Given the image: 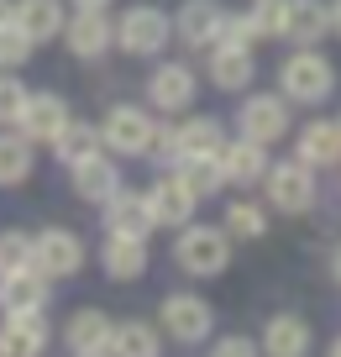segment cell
I'll return each mask as SVG.
<instances>
[{
    "instance_id": "44dd1931",
    "label": "cell",
    "mask_w": 341,
    "mask_h": 357,
    "mask_svg": "<svg viewBox=\"0 0 341 357\" xmlns=\"http://www.w3.org/2000/svg\"><path fill=\"white\" fill-rule=\"evenodd\" d=\"M257 79V58L252 47H236V43H215L210 47V84L215 89H247Z\"/></svg>"
},
{
    "instance_id": "2e32d148",
    "label": "cell",
    "mask_w": 341,
    "mask_h": 357,
    "mask_svg": "<svg viewBox=\"0 0 341 357\" xmlns=\"http://www.w3.org/2000/svg\"><path fill=\"white\" fill-rule=\"evenodd\" d=\"M100 268H105V279H116V284H137V279L147 273V236L105 231V247H100Z\"/></svg>"
},
{
    "instance_id": "277c9868",
    "label": "cell",
    "mask_w": 341,
    "mask_h": 357,
    "mask_svg": "<svg viewBox=\"0 0 341 357\" xmlns=\"http://www.w3.org/2000/svg\"><path fill=\"white\" fill-rule=\"evenodd\" d=\"M100 142H105L116 158H142V153H153V142H158L153 111H142V105H110L105 121H100Z\"/></svg>"
},
{
    "instance_id": "6da1fadb",
    "label": "cell",
    "mask_w": 341,
    "mask_h": 357,
    "mask_svg": "<svg viewBox=\"0 0 341 357\" xmlns=\"http://www.w3.org/2000/svg\"><path fill=\"white\" fill-rule=\"evenodd\" d=\"M174 263L184 268L189 279H220L232 268V231L226 226H179L174 242Z\"/></svg>"
},
{
    "instance_id": "836d02e7",
    "label": "cell",
    "mask_w": 341,
    "mask_h": 357,
    "mask_svg": "<svg viewBox=\"0 0 341 357\" xmlns=\"http://www.w3.org/2000/svg\"><path fill=\"white\" fill-rule=\"evenodd\" d=\"M26 111V84L11 74H0V126H16Z\"/></svg>"
},
{
    "instance_id": "3957f363",
    "label": "cell",
    "mask_w": 341,
    "mask_h": 357,
    "mask_svg": "<svg viewBox=\"0 0 341 357\" xmlns=\"http://www.w3.org/2000/svg\"><path fill=\"white\" fill-rule=\"evenodd\" d=\"M168 43H174V16L158 11V6H132L116 22V47L132 58H158Z\"/></svg>"
},
{
    "instance_id": "8992f818",
    "label": "cell",
    "mask_w": 341,
    "mask_h": 357,
    "mask_svg": "<svg viewBox=\"0 0 341 357\" xmlns=\"http://www.w3.org/2000/svg\"><path fill=\"white\" fill-rule=\"evenodd\" d=\"M268 184V205L284 215H305L310 205H315V168L305 163V158H289V163H273L263 174Z\"/></svg>"
},
{
    "instance_id": "f35d334b",
    "label": "cell",
    "mask_w": 341,
    "mask_h": 357,
    "mask_svg": "<svg viewBox=\"0 0 341 357\" xmlns=\"http://www.w3.org/2000/svg\"><path fill=\"white\" fill-rule=\"evenodd\" d=\"M6 16H11V6H6V0H0V22H6Z\"/></svg>"
},
{
    "instance_id": "7c38bea8",
    "label": "cell",
    "mask_w": 341,
    "mask_h": 357,
    "mask_svg": "<svg viewBox=\"0 0 341 357\" xmlns=\"http://www.w3.org/2000/svg\"><path fill=\"white\" fill-rule=\"evenodd\" d=\"M220 32H226V11L220 0H184L174 16V37L184 47H215Z\"/></svg>"
},
{
    "instance_id": "484cf974",
    "label": "cell",
    "mask_w": 341,
    "mask_h": 357,
    "mask_svg": "<svg viewBox=\"0 0 341 357\" xmlns=\"http://www.w3.org/2000/svg\"><path fill=\"white\" fill-rule=\"evenodd\" d=\"M32 137H22L16 132V126H6V132H0V190H16V184H26V178H32Z\"/></svg>"
},
{
    "instance_id": "83f0119b",
    "label": "cell",
    "mask_w": 341,
    "mask_h": 357,
    "mask_svg": "<svg viewBox=\"0 0 341 357\" xmlns=\"http://www.w3.org/2000/svg\"><path fill=\"white\" fill-rule=\"evenodd\" d=\"M179 178H184L189 190L199 195V200H210V195L226 190V168H220V153H199V158H179Z\"/></svg>"
},
{
    "instance_id": "ffe728a7",
    "label": "cell",
    "mask_w": 341,
    "mask_h": 357,
    "mask_svg": "<svg viewBox=\"0 0 341 357\" xmlns=\"http://www.w3.org/2000/svg\"><path fill=\"white\" fill-rule=\"evenodd\" d=\"M105 231H121V236H153V205H147V195H137V190H116L105 205Z\"/></svg>"
},
{
    "instance_id": "f1b7e54d",
    "label": "cell",
    "mask_w": 341,
    "mask_h": 357,
    "mask_svg": "<svg viewBox=\"0 0 341 357\" xmlns=\"http://www.w3.org/2000/svg\"><path fill=\"white\" fill-rule=\"evenodd\" d=\"M100 147H105V142H100V126L74 121V116H68V126L53 137V153H58V163H68V168H74V163H84V158H95Z\"/></svg>"
},
{
    "instance_id": "52a82bcc",
    "label": "cell",
    "mask_w": 341,
    "mask_h": 357,
    "mask_svg": "<svg viewBox=\"0 0 341 357\" xmlns=\"http://www.w3.org/2000/svg\"><path fill=\"white\" fill-rule=\"evenodd\" d=\"M158 326H163L179 347H199L215 331V310H210L199 294H168L163 310H158Z\"/></svg>"
},
{
    "instance_id": "ab89813d",
    "label": "cell",
    "mask_w": 341,
    "mask_h": 357,
    "mask_svg": "<svg viewBox=\"0 0 341 357\" xmlns=\"http://www.w3.org/2000/svg\"><path fill=\"white\" fill-rule=\"evenodd\" d=\"M331 352H336V357H341V336H336V342H331Z\"/></svg>"
},
{
    "instance_id": "30bf717a",
    "label": "cell",
    "mask_w": 341,
    "mask_h": 357,
    "mask_svg": "<svg viewBox=\"0 0 341 357\" xmlns=\"http://www.w3.org/2000/svg\"><path fill=\"white\" fill-rule=\"evenodd\" d=\"M63 347L79 357H105L116 347V321L105 310H95V305H84V310H74L63 321Z\"/></svg>"
},
{
    "instance_id": "4fadbf2b",
    "label": "cell",
    "mask_w": 341,
    "mask_h": 357,
    "mask_svg": "<svg viewBox=\"0 0 341 357\" xmlns=\"http://www.w3.org/2000/svg\"><path fill=\"white\" fill-rule=\"evenodd\" d=\"M147 205H153V221H158V226H174V231H179V226L195 221L199 195L189 190L184 178H179V168H174V174H163L153 190H147Z\"/></svg>"
},
{
    "instance_id": "ac0fdd59",
    "label": "cell",
    "mask_w": 341,
    "mask_h": 357,
    "mask_svg": "<svg viewBox=\"0 0 341 357\" xmlns=\"http://www.w3.org/2000/svg\"><path fill=\"white\" fill-rule=\"evenodd\" d=\"M63 126H68V100H63V95H53V89L26 95V111H22V121H16L22 137H32V142H53Z\"/></svg>"
},
{
    "instance_id": "603a6c76",
    "label": "cell",
    "mask_w": 341,
    "mask_h": 357,
    "mask_svg": "<svg viewBox=\"0 0 341 357\" xmlns=\"http://www.w3.org/2000/svg\"><path fill=\"white\" fill-rule=\"evenodd\" d=\"M220 168H226V184H263L268 174V147L252 142V137H236V142L220 147Z\"/></svg>"
},
{
    "instance_id": "8fae6325",
    "label": "cell",
    "mask_w": 341,
    "mask_h": 357,
    "mask_svg": "<svg viewBox=\"0 0 341 357\" xmlns=\"http://www.w3.org/2000/svg\"><path fill=\"white\" fill-rule=\"evenodd\" d=\"M195 89H199V79H195V68H189V63H158L153 79H147V105L179 116V111L195 105Z\"/></svg>"
},
{
    "instance_id": "9a60e30c",
    "label": "cell",
    "mask_w": 341,
    "mask_h": 357,
    "mask_svg": "<svg viewBox=\"0 0 341 357\" xmlns=\"http://www.w3.org/2000/svg\"><path fill=\"white\" fill-rule=\"evenodd\" d=\"M47 315L43 310H11L0 326V357H37L47 352Z\"/></svg>"
},
{
    "instance_id": "9c48e42d",
    "label": "cell",
    "mask_w": 341,
    "mask_h": 357,
    "mask_svg": "<svg viewBox=\"0 0 341 357\" xmlns=\"http://www.w3.org/2000/svg\"><path fill=\"white\" fill-rule=\"evenodd\" d=\"M236 121H242V137L273 147V142L289 137V100H284V95H247Z\"/></svg>"
},
{
    "instance_id": "1f68e13d",
    "label": "cell",
    "mask_w": 341,
    "mask_h": 357,
    "mask_svg": "<svg viewBox=\"0 0 341 357\" xmlns=\"http://www.w3.org/2000/svg\"><path fill=\"white\" fill-rule=\"evenodd\" d=\"M32 37L22 32V22H16V16H6V22H0V68H22L26 58H32Z\"/></svg>"
},
{
    "instance_id": "e0dca14e",
    "label": "cell",
    "mask_w": 341,
    "mask_h": 357,
    "mask_svg": "<svg viewBox=\"0 0 341 357\" xmlns=\"http://www.w3.org/2000/svg\"><path fill=\"white\" fill-rule=\"evenodd\" d=\"M326 32H331V6H320V0H284V26H278L284 43L315 47Z\"/></svg>"
},
{
    "instance_id": "4316f807",
    "label": "cell",
    "mask_w": 341,
    "mask_h": 357,
    "mask_svg": "<svg viewBox=\"0 0 341 357\" xmlns=\"http://www.w3.org/2000/svg\"><path fill=\"white\" fill-rule=\"evenodd\" d=\"M263 352L305 357L310 352V321H305V315H273V321L263 326Z\"/></svg>"
},
{
    "instance_id": "d590c367",
    "label": "cell",
    "mask_w": 341,
    "mask_h": 357,
    "mask_svg": "<svg viewBox=\"0 0 341 357\" xmlns=\"http://www.w3.org/2000/svg\"><path fill=\"white\" fill-rule=\"evenodd\" d=\"M110 0H74V11H105Z\"/></svg>"
},
{
    "instance_id": "d6986e66",
    "label": "cell",
    "mask_w": 341,
    "mask_h": 357,
    "mask_svg": "<svg viewBox=\"0 0 341 357\" xmlns=\"http://www.w3.org/2000/svg\"><path fill=\"white\" fill-rule=\"evenodd\" d=\"M68 174H74V195L84 205H105L110 195L121 190V163H110L105 147H100L95 158H84V163H74Z\"/></svg>"
},
{
    "instance_id": "d4e9b609",
    "label": "cell",
    "mask_w": 341,
    "mask_h": 357,
    "mask_svg": "<svg viewBox=\"0 0 341 357\" xmlns=\"http://www.w3.org/2000/svg\"><path fill=\"white\" fill-rule=\"evenodd\" d=\"M294 158H305L310 168H341V121H310Z\"/></svg>"
},
{
    "instance_id": "7a4b0ae2",
    "label": "cell",
    "mask_w": 341,
    "mask_h": 357,
    "mask_svg": "<svg viewBox=\"0 0 341 357\" xmlns=\"http://www.w3.org/2000/svg\"><path fill=\"white\" fill-rule=\"evenodd\" d=\"M278 84H284V100L320 105V100H331V89H336V63H331L326 53H315V47H299L294 58H284Z\"/></svg>"
},
{
    "instance_id": "7402d4cb",
    "label": "cell",
    "mask_w": 341,
    "mask_h": 357,
    "mask_svg": "<svg viewBox=\"0 0 341 357\" xmlns=\"http://www.w3.org/2000/svg\"><path fill=\"white\" fill-rule=\"evenodd\" d=\"M47 273L43 268H16V273H0V310L11 315V310H43L47 305Z\"/></svg>"
},
{
    "instance_id": "ba28073f",
    "label": "cell",
    "mask_w": 341,
    "mask_h": 357,
    "mask_svg": "<svg viewBox=\"0 0 341 357\" xmlns=\"http://www.w3.org/2000/svg\"><path fill=\"white\" fill-rule=\"evenodd\" d=\"M32 268H43L47 279H74L84 268V242L68 226H47L32 236Z\"/></svg>"
},
{
    "instance_id": "cb8c5ba5",
    "label": "cell",
    "mask_w": 341,
    "mask_h": 357,
    "mask_svg": "<svg viewBox=\"0 0 341 357\" xmlns=\"http://www.w3.org/2000/svg\"><path fill=\"white\" fill-rule=\"evenodd\" d=\"M11 16L22 22V32L32 37V43H53V37H63V0H16Z\"/></svg>"
},
{
    "instance_id": "74e56055",
    "label": "cell",
    "mask_w": 341,
    "mask_h": 357,
    "mask_svg": "<svg viewBox=\"0 0 341 357\" xmlns=\"http://www.w3.org/2000/svg\"><path fill=\"white\" fill-rule=\"evenodd\" d=\"M331 273H336V284H341V247H336V257H331Z\"/></svg>"
},
{
    "instance_id": "5bb4252c",
    "label": "cell",
    "mask_w": 341,
    "mask_h": 357,
    "mask_svg": "<svg viewBox=\"0 0 341 357\" xmlns=\"http://www.w3.org/2000/svg\"><path fill=\"white\" fill-rule=\"evenodd\" d=\"M63 43L74 58H105L116 47V22L105 11H74V22H63Z\"/></svg>"
},
{
    "instance_id": "f546056e",
    "label": "cell",
    "mask_w": 341,
    "mask_h": 357,
    "mask_svg": "<svg viewBox=\"0 0 341 357\" xmlns=\"http://www.w3.org/2000/svg\"><path fill=\"white\" fill-rule=\"evenodd\" d=\"M110 352H121V357H158L163 352V326L153 321H121L116 326V347Z\"/></svg>"
},
{
    "instance_id": "e575fe53",
    "label": "cell",
    "mask_w": 341,
    "mask_h": 357,
    "mask_svg": "<svg viewBox=\"0 0 341 357\" xmlns=\"http://www.w3.org/2000/svg\"><path fill=\"white\" fill-rule=\"evenodd\" d=\"M257 347L247 342V336H226V342H215V357H252Z\"/></svg>"
},
{
    "instance_id": "d6a6232c",
    "label": "cell",
    "mask_w": 341,
    "mask_h": 357,
    "mask_svg": "<svg viewBox=\"0 0 341 357\" xmlns=\"http://www.w3.org/2000/svg\"><path fill=\"white\" fill-rule=\"evenodd\" d=\"M32 268V236L26 231H0V273Z\"/></svg>"
},
{
    "instance_id": "8d00e7d4",
    "label": "cell",
    "mask_w": 341,
    "mask_h": 357,
    "mask_svg": "<svg viewBox=\"0 0 341 357\" xmlns=\"http://www.w3.org/2000/svg\"><path fill=\"white\" fill-rule=\"evenodd\" d=\"M331 32L341 37V0H336V6H331Z\"/></svg>"
},
{
    "instance_id": "4dcf8cb0",
    "label": "cell",
    "mask_w": 341,
    "mask_h": 357,
    "mask_svg": "<svg viewBox=\"0 0 341 357\" xmlns=\"http://www.w3.org/2000/svg\"><path fill=\"white\" fill-rule=\"evenodd\" d=\"M226 231H232V242H257V236H268V211L257 200H232L226 205Z\"/></svg>"
},
{
    "instance_id": "5b68a950",
    "label": "cell",
    "mask_w": 341,
    "mask_h": 357,
    "mask_svg": "<svg viewBox=\"0 0 341 357\" xmlns=\"http://www.w3.org/2000/svg\"><path fill=\"white\" fill-rule=\"evenodd\" d=\"M226 147V132H220L215 116H189L179 126H158L153 153L163 163H179V158H199V153H220Z\"/></svg>"
}]
</instances>
